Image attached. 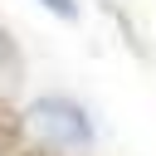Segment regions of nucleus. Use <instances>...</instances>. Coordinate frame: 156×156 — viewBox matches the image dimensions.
<instances>
[{
	"mask_svg": "<svg viewBox=\"0 0 156 156\" xmlns=\"http://www.w3.org/2000/svg\"><path fill=\"white\" fill-rule=\"evenodd\" d=\"M20 141H24V117L10 98H0V156H15Z\"/></svg>",
	"mask_w": 156,
	"mask_h": 156,
	"instance_id": "nucleus-1",
	"label": "nucleus"
},
{
	"mask_svg": "<svg viewBox=\"0 0 156 156\" xmlns=\"http://www.w3.org/2000/svg\"><path fill=\"white\" fill-rule=\"evenodd\" d=\"M15 156H58V151H24V146H20Z\"/></svg>",
	"mask_w": 156,
	"mask_h": 156,
	"instance_id": "nucleus-2",
	"label": "nucleus"
}]
</instances>
